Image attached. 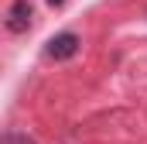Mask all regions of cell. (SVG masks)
I'll list each match as a JSON object with an SVG mask.
<instances>
[{
  "label": "cell",
  "mask_w": 147,
  "mask_h": 144,
  "mask_svg": "<svg viewBox=\"0 0 147 144\" xmlns=\"http://www.w3.org/2000/svg\"><path fill=\"white\" fill-rule=\"evenodd\" d=\"M79 45H82V41H79V35H72V31H62V35H55L48 45H45V55L62 62V58H72L75 52H79Z\"/></svg>",
  "instance_id": "cell-1"
},
{
  "label": "cell",
  "mask_w": 147,
  "mask_h": 144,
  "mask_svg": "<svg viewBox=\"0 0 147 144\" xmlns=\"http://www.w3.org/2000/svg\"><path fill=\"white\" fill-rule=\"evenodd\" d=\"M0 144H34V141L24 134H7V137H0Z\"/></svg>",
  "instance_id": "cell-3"
},
{
  "label": "cell",
  "mask_w": 147,
  "mask_h": 144,
  "mask_svg": "<svg viewBox=\"0 0 147 144\" xmlns=\"http://www.w3.org/2000/svg\"><path fill=\"white\" fill-rule=\"evenodd\" d=\"M31 17H34V10H31V3L28 0H17L10 10H7V31H14V35H21V31H28L31 28Z\"/></svg>",
  "instance_id": "cell-2"
},
{
  "label": "cell",
  "mask_w": 147,
  "mask_h": 144,
  "mask_svg": "<svg viewBox=\"0 0 147 144\" xmlns=\"http://www.w3.org/2000/svg\"><path fill=\"white\" fill-rule=\"evenodd\" d=\"M48 3H51V7H62V3H65V0H48Z\"/></svg>",
  "instance_id": "cell-4"
}]
</instances>
